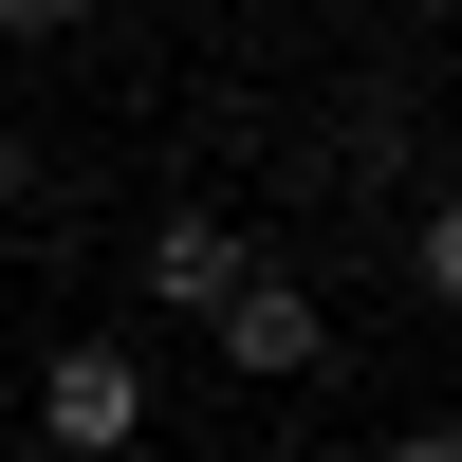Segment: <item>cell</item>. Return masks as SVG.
<instances>
[{
    "label": "cell",
    "mask_w": 462,
    "mask_h": 462,
    "mask_svg": "<svg viewBox=\"0 0 462 462\" xmlns=\"http://www.w3.org/2000/svg\"><path fill=\"white\" fill-rule=\"evenodd\" d=\"M37 444H148V370L111 352V333H56V370H37Z\"/></svg>",
    "instance_id": "obj_1"
},
{
    "label": "cell",
    "mask_w": 462,
    "mask_h": 462,
    "mask_svg": "<svg viewBox=\"0 0 462 462\" xmlns=\"http://www.w3.org/2000/svg\"><path fill=\"white\" fill-rule=\"evenodd\" d=\"M130 278H148V315H222V296L259 278V241H241L222 204H167V222H148V259H130Z\"/></svg>",
    "instance_id": "obj_2"
},
{
    "label": "cell",
    "mask_w": 462,
    "mask_h": 462,
    "mask_svg": "<svg viewBox=\"0 0 462 462\" xmlns=\"http://www.w3.org/2000/svg\"><path fill=\"white\" fill-rule=\"evenodd\" d=\"M204 352L241 370V389H296V370L333 352V315H315V296H296V278H241V296H222V315H204Z\"/></svg>",
    "instance_id": "obj_3"
},
{
    "label": "cell",
    "mask_w": 462,
    "mask_h": 462,
    "mask_svg": "<svg viewBox=\"0 0 462 462\" xmlns=\"http://www.w3.org/2000/svg\"><path fill=\"white\" fill-rule=\"evenodd\" d=\"M407 278H426V315H462V185H444L426 222H407Z\"/></svg>",
    "instance_id": "obj_4"
},
{
    "label": "cell",
    "mask_w": 462,
    "mask_h": 462,
    "mask_svg": "<svg viewBox=\"0 0 462 462\" xmlns=\"http://www.w3.org/2000/svg\"><path fill=\"white\" fill-rule=\"evenodd\" d=\"M0 37H19V56H74V37H93V0H0Z\"/></svg>",
    "instance_id": "obj_5"
},
{
    "label": "cell",
    "mask_w": 462,
    "mask_h": 462,
    "mask_svg": "<svg viewBox=\"0 0 462 462\" xmlns=\"http://www.w3.org/2000/svg\"><path fill=\"white\" fill-rule=\"evenodd\" d=\"M0 222H56V167H37L19 130H0Z\"/></svg>",
    "instance_id": "obj_6"
}]
</instances>
